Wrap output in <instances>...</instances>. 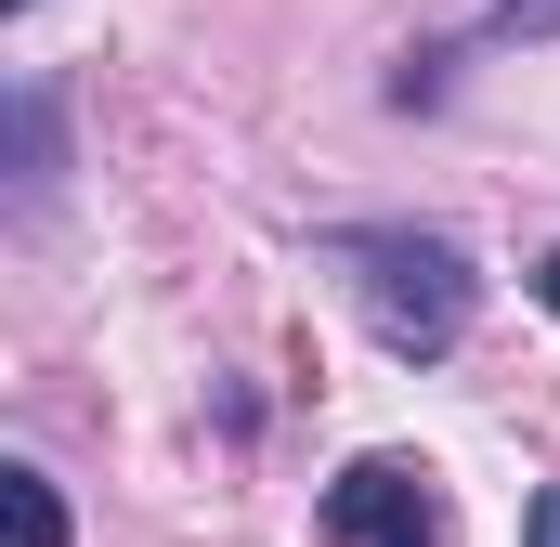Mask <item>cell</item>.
I'll return each mask as SVG.
<instances>
[{"label":"cell","instance_id":"obj_1","mask_svg":"<svg viewBox=\"0 0 560 547\" xmlns=\"http://www.w3.org/2000/svg\"><path fill=\"white\" fill-rule=\"evenodd\" d=\"M313 248L339 261L365 339H378L392 365H443V352L469 339V313H482V274H469V248H456L443 222H326Z\"/></svg>","mask_w":560,"mask_h":547},{"label":"cell","instance_id":"obj_7","mask_svg":"<svg viewBox=\"0 0 560 547\" xmlns=\"http://www.w3.org/2000/svg\"><path fill=\"white\" fill-rule=\"evenodd\" d=\"M535 313H548V326H560V248H548V261H535Z\"/></svg>","mask_w":560,"mask_h":547},{"label":"cell","instance_id":"obj_3","mask_svg":"<svg viewBox=\"0 0 560 547\" xmlns=\"http://www.w3.org/2000/svg\"><path fill=\"white\" fill-rule=\"evenodd\" d=\"M52 170H66V143H52V92H39V79H13V196L39 209V196H52Z\"/></svg>","mask_w":560,"mask_h":547},{"label":"cell","instance_id":"obj_8","mask_svg":"<svg viewBox=\"0 0 560 547\" xmlns=\"http://www.w3.org/2000/svg\"><path fill=\"white\" fill-rule=\"evenodd\" d=\"M13 13H26V0H13Z\"/></svg>","mask_w":560,"mask_h":547},{"label":"cell","instance_id":"obj_2","mask_svg":"<svg viewBox=\"0 0 560 547\" xmlns=\"http://www.w3.org/2000/svg\"><path fill=\"white\" fill-rule=\"evenodd\" d=\"M313 535L326 547H443V482H430V456H352V469L313 496Z\"/></svg>","mask_w":560,"mask_h":547},{"label":"cell","instance_id":"obj_6","mask_svg":"<svg viewBox=\"0 0 560 547\" xmlns=\"http://www.w3.org/2000/svg\"><path fill=\"white\" fill-rule=\"evenodd\" d=\"M522 547H560V482H548V496H522Z\"/></svg>","mask_w":560,"mask_h":547},{"label":"cell","instance_id":"obj_5","mask_svg":"<svg viewBox=\"0 0 560 547\" xmlns=\"http://www.w3.org/2000/svg\"><path fill=\"white\" fill-rule=\"evenodd\" d=\"M495 39H560V0H482Z\"/></svg>","mask_w":560,"mask_h":547},{"label":"cell","instance_id":"obj_4","mask_svg":"<svg viewBox=\"0 0 560 547\" xmlns=\"http://www.w3.org/2000/svg\"><path fill=\"white\" fill-rule=\"evenodd\" d=\"M0 509H13V547H66V496H52V469H0Z\"/></svg>","mask_w":560,"mask_h":547}]
</instances>
